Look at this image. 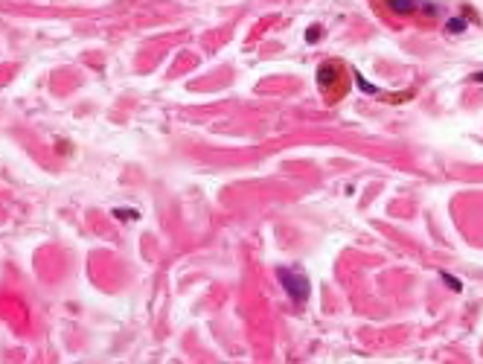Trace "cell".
I'll return each mask as SVG.
<instances>
[{
  "label": "cell",
  "instance_id": "obj_1",
  "mask_svg": "<svg viewBox=\"0 0 483 364\" xmlns=\"http://www.w3.org/2000/svg\"><path fill=\"white\" fill-rule=\"evenodd\" d=\"M277 277H280L283 289L291 294V297H294L297 303H306V297H309V280L303 277V271H300V268H280V271H277Z\"/></svg>",
  "mask_w": 483,
  "mask_h": 364
},
{
  "label": "cell",
  "instance_id": "obj_2",
  "mask_svg": "<svg viewBox=\"0 0 483 364\" xmlns=\"http://www.w3.org/2000/svg\"><path fill=\"white\" fill-rule=\"evenodd\" d=\"M387 3L396 15H411L416 9V0H387Z\"/></svg>",
  "mask_w": 483,
  "mask_h": 364
},
{
  "label": "cell",
  "instance_id": "obj_3",
  "mask_svg": "<svg viewBox=\"0 0 483 364\" xmlns=\"http://www.w3.org/2000/svg\"><path fill=\"white\" fill-rule=\"evenodd\" d=\"M446 29L448 32H454V35H460V32L466 29V21H463V18H451V21L446 24Z\"/></svg>",
  "mask_w": 483,
  "mask_h": 364
},
{
  "label": "cell",
  "instance_id": "obj_4",
  "mask_svg": "<svg viewBox=\"0 0 483 364\" xmlns=\"http://www.w3.org/2000/svg\"><path fill=\"white\" fill-rule=\"evenodd\" d=\"M443 282H446L451 292H463V282H460L457 277H451V274H443Z\"/></svg>",
  "mask_w": 483,
  "mask_h": 364
},
{
  "label": "cell",
  "instance_id": "obj_5",
  "mask_svg": "<svg viewBox=\"0 0 483 364\" xmlns=\"http://www.w3.org/2000/svg\"><path fill=\"white\" fill-rule=\"evenodd\" d=\"M355 82H358V88H361V91H364V94H376V88H373V85L367 82L364 76H361V73H358V76H355Z\"/></svg>",
  "mask_w": 483,
  "mask_h": 364
},
{
  "label": "cell",
  "instance_id": "obj_6",
  "mask_svg": "<svg viewBox=\"0 0 483 364\" xmlns=\"http://www.w3.org/2000/svg\"><path fill=\"white\" fill-rule=\"evenodd\" d=\"M117 219H137V210H114Z\"/></svg>",
  "mask_w": 483,
  "mask_h": 364
},
{
  "label": "cell",
  "instance_id": "obj_7",
  "mask_svg": "<svg viewBox=\"0 0 483 364\" xmlns=\"http://www.w3.org/2000/svg\"><path fill=\"white\" fill-rule=\"evenodd\" d=\"M474 82H483V73H474Z\"/></svg>",
  "mask_w": 483,
  "mask_h": 364
}]
</instances>
